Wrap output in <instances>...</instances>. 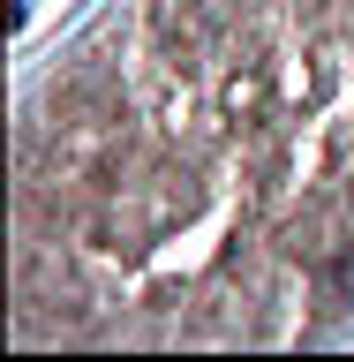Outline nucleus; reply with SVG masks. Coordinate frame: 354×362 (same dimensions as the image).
Here are the masks:
<instances>
[{"mask_svg": "<svg viewBox=\"0 0 354 362\" xmlns=\"http://www.w3.org/2000/svg\"><path fill=\"white\" fill-rule=\"evenodd\" d=\"M339 294H354V257H347V264H339Z\"/></svg>", "mask_w": 354, "mask_h": 362, "instance_id": "f257e3e1", "label": "nucleus"}]
</instances>
